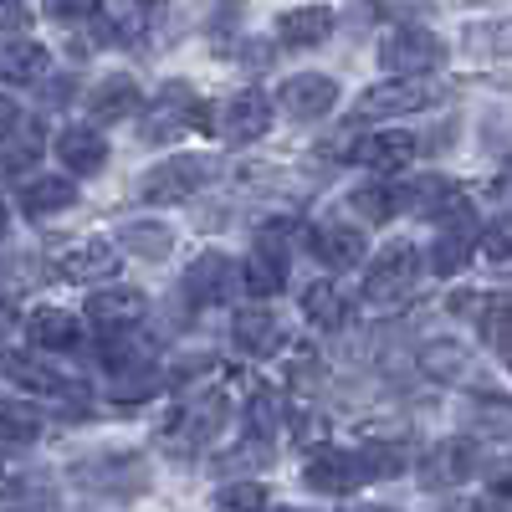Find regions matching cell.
I'll return each mask as SVG.
<instances>
[{
    "label": "cell",
    "instance_id": "3",
    "mask_svg": "<svg viewBox=\"0 0 512 512\" xmlns=\"http://www.w3.org/2000/svg\"><path fill=\"white\" fill-rule=\"evenodd\" d=\"M415 277H420V251L410 241H395L379 251V262L369 267L364 277V303L369 308H400L405 297L415 292Z\"/></svg>",
    "mask_w": 512,
    "mask_h": 512
},
{
    "label": "cell",
    "instance_id": "24",
    "mask_svg": "<svg viewBox=\"0 0 512 512\" xmlns=\"http://www.w3.org/2000/svg\"><path fill=\"white\" fill-rule=\"evenodd\" d=\"M328 36H333V11L328 6H303V11H287L277 21L282 47H323Z\"/></svg>",
    "mask_w": 512,
    "mask_h": 512
},
{
    "label": "cell",
    "instance_id": "36",
    "mask_svg": "<svg viewBox=\"0 0 512 512\" xmlns=\"http://www.w3.org/2000/svg\"><path fill=\"white\" fill-rule=\"evenodd\" d=\"M477 246L492 256V262H512V216H497L487 231H477Z\"/></svg>",
    "mask_w": 512,
    "mask_h": 512
},
{
    "label": "cell",
    "instance_id": "12",
    "mask_svg": "<svg viewBox=\"0 0 512 512\" xmlns=\"http://www.w3.org/2000/svg\"><path fill=\"white\" fill-rule=\"evenodd\" d=\"M308 251L318 256L328 272H349V267L364 262V231L349 226V221H318L308 231Z\"/></svg>",
    "mask_w": 512,
    "mask_h": 512
},
{
    "label": "cell",
    "instance_id": "20",
    "mask_svg": "<svg viewBox=\"0 0 512 512\" xmlns=\"http://www.w3.org/2000/svg\"><path fill=\"white\" fill-rule=\"evenodd\" d=\"M57 159H62V169H72V175H98V169L108 164V139L93 134V128H62Z\"/></svg>",
    "mask_w": 512,
    "mask_h": 512
},
{
    "label": "cell",
    "instance_id": "1",
    "mask_svg": "<svg viewBox=\"0 0 512 512\" xmlns=\"http://www.w3.org/2000/svg\"><path fill=\"white\" fill-rule=\"evenodd\" d=\"M221 420H226V395L221 390H195V395H185L175 410H169L164 446L169 451H200V446L216 441Z\"/></svg>",
    "mask_w": 512,
    "mask_h": 512
},
{
    "label": "cell",
    "instance_id": "22",
    "mask_svg": "<svg viewBox=\"0 0 512 512\" xmlns=\"http://www.w3.org/2000/svg\"><path fill=\"white\" fill-rule=\"evenodd\" d=\"M415 139L410 134H369V139H359V149H354V159L359 164H369L374 175H400V169L415 159Z\"/></svg>",
    "mask_w": 512,
    "mask_h": 512
},
{
    "label": "cell",
    "instance_id": "41",
    "mask_svg": "<svg viewBox=\"0 0 512 512\" xmlns=\"http://www.w3.org/2000/svg\"><path fill=\"white\" fill-rule=\"evenodd\" d=\"M16 128H21V108H16V98L0 93V144H6V139L16 134Z\"/></svg>",
    "mask_w": 512,
    "mask_h": 512
},
{
    "label": "cell",
    "instance_id": "16",
    "mask_svg": "<svg viewBox=\"0 0 512 512\" xmlns=\"http://www.w3.org/2000/svg\"><path fill=\"white\" fill-rule=\"evenodd\" d=\"M144 103V88L128 72H108L98 88L88 93V118L93 123H123V118H134Z\"/></svg>",
    "mask_w": 512,
    "mask_h": 512
},
{
    "label": "cell",
    "instance_id": "13",
    "mask_svg": "<svg viewBox=\"0 0 512 512\" xmlns=\"http://www.w3.org/2000/svg\"><path fill=\"white\" fill-rule=\"evenodd\" d=\"M472 251H477V221H472V205H466V210H456V216L441 221V236L431 246V272L456 277L466 262H472Z\"/></svg>",
    "mask_w": 512,
    "mask_h": 512
},
{
    "label": "cell",
    "instance_id": "45",
    "mask_svg": "<svg viewBox=\"0 0 512 512\" xmlns=\"http://www.w3.org/2000/svg\"><path fill=\"white\" fill-rule=\"evenodd\" d=\"M11 231V210H6V200H0V236Z\"/></svg>",
    "mask_w": 512,
    "mask_h": 512
},
{
    "label": "cell",
    "instance_id": "43",
    "mask_svg": "<svg viewBox=\"0 0 512 512\" xmlns=\"http://www.w3.org/2000/svg\"><path fill=\"white\" fill-rule=\"evenodd\" d=\"M11 328H16V303H11V297H0V344L11 338Z\"/></svg>",
    "mask_w": 512,
    "mask_h": 512
},
{
    "label": "cell",
    "instance_id": "18",
    "mask_svg": "<svg viewBox=\"0 0 512 512\" xmlns=\"http://www.w3.org/2000/svg\"><path fill=\"white\" fill-rule=\"evenodd\" d=\"M231 338H236V349L251 354V359H267L282 349V323L272 308H241L231 318Z\"/></svg>",
    "mask_w": 512,
    "mask_h": 512
},
{
    "label": "cell",
    "instance_id": "19",
    "mask_svg": "<svg viewBox=\"0 0 512 512\" xmlns=\"http://www.w3.org/2000/svg\"><path fill=\"white\" fill-rule=\"evenodd\" d=\"M26 333H31V344L41 354H72L82 344V323L72 313H62V308H36L26 318Z\"/></svg>",
    "mask_w": 512,
    "mask_h": 512
},
{
    "label": "cell",
    "instance_id": "47",
    "mask_svg": "<svg viewBox=\"0 0 512 512\" xmlns=\"http://www.w3.org/2000/svg\"><path fill=\"white\" fill-rule=\"evenodd\" d=\"M139 6H164V0H139Z\"/></svg>",
    "mask_w": 512,
    "mask_h": 512
},
{
    "label": "cell",
    "instance_id": "40",
    "mask_svg": "<svg viewBox=\"0 0 512 512\" xmlns=\"http://www.w3.org/2000/svg\"><path fill=\"white\" fill-rule=\"evenodd\" d=\"M26 21H31L26 0H0V31H21Z\"/></svg>",
    "mask_w": 512,
    "mask_h": 512
},
{
    "label": "cell",
    "instance_id": "29",
    "mask_svg": "<svg viewBox=\"0 0 512 512\" xmlns=\"http://www.w3.org/2000/svg\"><path fill=\"white\" fill-rule=\"evenodd\" d=\"M41 436V410L26 400H0V446H31Z\"/></svg>",
    "mask_w": 512,
    "mask_h": 512
},
{
    "label": "cell",
    "instance_id": "2",
    "mask_svg": "<svg viewBox=\"0 0 512 512\" xmlns=\"http://www.w3.org/2000/svg\"><path fill=\"white\" fill-rule=\"evenodd\" d=\"M210 180H216V159H205V154H175V159L144 169V180H139L134 195L144 205H175V200H190L195 190H205Z\"/></svg>",
    "mask_w": 512,
    "mask_h": 512
},
{
    "label": "cell",
    "instance_id": "23",
    "mask_svg": "<svg viewBox=\"0 0 512 512\" xmlns=\"http://www.w3.org/2000/svg\"><path fill=\"white\" fill-rule=\"evenodd\" d=\"M52 52L41 47V41L31 36H16V41H0V82H11V88H21V82H36L41 72H47Z\"/></svg>",
    "mask_w": 512,
    "mask_h": 512
},
{
    "label": "cell",
    "instance_id": "15",
    "mask_svg": "<svg viewBox=\"0 0 512 512\" xmlns=\"http://www.w3.org/2000/svg\"><path fill=\"white\" fill-rule=\"evenodd\" d=\"M149 313V297L139 287H98L88 297V323L98 333H118V328H134Z\"/></svg>",
    "mask_w": 512,
    "mask_h": 512
},
{
    "label": "cell",
    "instance_id": "48",
    "mask_svg": "<svg viewBox=\"0 0 512 512\" xmlns=\"http://www.w3.org/2000/svg\"><path fill=\"white\" fill-rule=\"evenodd\" d=\"M0 482H6V461H0Z\"/></svg>",
    "mask_w": 512,
    "mask_h": 512
},
{
    "label": "cell",
    "instance_id": "8",
    "mask_svg": "<svg viewBox=\"0 0 512 512\" xmlns=\"http://www.w3.org/2000/svg\"><path fill=\"white\" fill-rule=\"evenodd\" d=\"M338 103V82L323 77V72H297L277 88V108L292 118V123H313V118H328Z\"/></svg>",
    "mask_w": 512,
    "mask_h": 512
},
{
    "label": "cell",
    "instance_id": "6",
    "mask_svg": "<svg viewBox=\"0 0 512 512\" xmlns=\"http://www.w3.org/2000/svg\"><path fill=\"white\" fill-rule=\"evenodd\" d=\"M210 128L221 134V144L241 149V144H256L272 128V98L267 93H236L221 103V113H210Z\"/></svg>",
    "mask_w": 512,
    "mask_h": 512
},
{
    "label": "cell",
    "instance_id": "32",
    "mask_svg": "<svg viewBox=\"0 0 512 512\" xmlns=\"http://www.w3.org/2000/svg\"><path fill=\"white\" fill-rule=\"evenodd\" d=\"M241 282H246V292H251V297H272V292H282L287 267H282V262H272V256H262V251H251V262H246Z\"/></svg>",
    "mask_w": 512,
    "mask_h": 512
},
{
    "label": "cell",
    "instance_id": "28",
    "mask_svg": "<svg viewBox=\"0 0 512 512\" xmlns=\"http://www.w3.org/2000/svg\"><path fill=\"white\" fill-rule=\"evenodd\" d=\"M303 313H308V323L333 333V328H344L349 303H344V292H338L333 282H313V287H303Z\"/></svg>",
    "mask_w": 512,
    "mask_h": 512
},
{
    "label": "cell",
    "instance_id": "38",
    "mask_svg": "<svg viewBox=\"0 0 512 512\" xmlns=\"http://www.w3.org/2000/svg\"><path fill=\"white\" fill-rule=\"evenodd\" d=\"M47 16L62 21V26H77V21L103 16V0H47Z\"/></svg>",
    "mask_w": 512,
    "mask_h": 512
},
{
    "label": "cell",
    "instance_id": "30",
    "mask_svg": "<svg viewBox=\"0 0 512 512\" xmlns=\"http://www.w3.org/2000/svg\"><path fill=\"white\" fill-rule=\"evenodd\" d=\"M41 149H47L41 128H36V123H21L16 134L6 139V154H0V169H6V180H11V175H31V164L41 159Z\"/></svg>",
    "mask_w": 512,
    "mask_h": 512
},
{
    "label": "cell",
    "instance_id": "4",
    "mask_svg": "<svg viewBox=\"0 0 512 512\" xmlns=\"http://www.w3.org/2000/svg\"><path fill=\"white\" fill-rule=\"evenodd\" d=\"M190 128H210V108L185 88V82H169V88L149 103L139 139H144V144H169V139L190 134Z\"/></svg>",
    "mask_w": 512,
    "mask_h": 512
},
{
    "label": "cell",
    "instance_id": "7",
    "mask_svg": "<svg viewBox=\"0 0 512 512\" xmlns=\"http://www.w3.org/2000/svg\"><path fill=\"white\" fill-rule=\"evenodd\" d=\"M236 287H241V267L231 262L226 251H205V256H195V262L185 267V297H190L195 308L231 303Z\"/></svg>",
    "mask_w": 512,
    "mask_h": 512
},
{
    "label": "cell",
    "instance_id": "25",
    "mask_svg": "<svg viewBox=\"0 0 512 512\" xmlns=\"http://www.w3.org/2000/svg\"><path fill=\"white\" fill-rule=\"evenodd\" d=\"M6 374L21 384V390H31V395H52V400H62V395H72V384H67V374H57L41 354H11L6 359Z\"/></svg>",
    "mask_w": 512,
    "mask_h": 512
},
{
    "label": "cell",
    "instance_id": "27",
    "mask_svg": "<svg viewBox=\"0 0 512 512\" xmlns=\"http://www.w3.org/2000/svg\"><path fill=\"white\" fill-rule=\"evenodd\" d=\"M405 205H410V190H400V185H390V180H379V185H359V190L349 195V210H354V216H364V221H374V226L395 221Z\"/></svg>",
    "mask_w": 512,
    "mask_h": 512
},
{
    "label": "cell",
    "instance_id": "31",
    "mask_svg": "<svg viewBox=\"0 0 512 512\" xmlns=\"http://www.w3.org/2000/svg\"><path fill=\"white\" fill-rule=\"evenodd\" d=\"M123 246L134 256H144V262H164L175 251V231L159 221H134V226H123Z\"/></svg>",
    "mask_w": 512,
    "mask_h": 512
},
{
    "label": "cell",
    "instance_id": "5",
    "mask_svg": "<svg viewBox=\"0 0 512 512\" xmlns=\"http://www.w3.org/2000/svg\"><path fill=\"white\" fill-rule=\"evenodd\" d=\"M446 62V41L425 26H400L379 41V67L395 77H425Z\"/></svg>",
    "mask_w": 512,
    "mask_h": 512
},
{
    "label": "cell",
    "instance_id": "10",
    "mask_svg": "<svg viewBox=\"0 0 512 512\" xmlns=\"http://www.w3.org/2000/svg\"><path fill=\"white\" fill-rule=\"evenodd\" d=\"M436 103V88H425L420 77H400V82H379V88L359 93L354 118H400V113H420Z\"/></svg>",
    "mask_w": 512,
    "mask_h": 512
},
{
    "label": "cell",
    "instance_id": "37",
    "mask_svg": "<svg viewBox=\"0 0 512 512\" xmlns=\"http://www.w3.org/2000/svg\"><path fill=\"white\" fill-rule=\"evenodd\" d=\"M159 390V374L154 369H134V374H113V400H144Z\"/></svg>",
    "mask_w": 512,
    "mask_h": 512
},
{
    "label": "cell",
    "instance_id": "42",
    "mask_svg": "<svg viewBox=\"0 0 512 512\" xmlns=\"http://www.w3.org/2000/svg\"><path fill=\"white\" fill-rule=\"evenodd\" d=\"M492 344H497V349H502V359L512 364V308H507V313L492 323Z\"/></svg>",
    "mask_w": 512,
    "mask_h": 512
},
{
    "label": "cell",
    "instance_id": "17",
    "mask_svg": "<svg viewBox=\"0 0 512 512\" xmlns=\"http://www.w3.org/2000/svg\"><path fill=\"white\" fill-rule=\"evenodd\" d=\"M472 472H477V446L461 441V436L441 441L431 456L420 461V482L425 487H456V482H466Z\"/></svg>",
    "mask_w": 512,
    "mask_h": 512
},
{
    "label": "cell",
    "instance_id": "35",
    "mask_svg": "<svg viewBox=\"0 0 512 512\" xmlns=\"http://www.w3.org/2000/svg\"><path fill=\"white\" fill-rule=\"evenodd\" d=\"M420 364L431 369L436 379H456L461 369H466V349H456V344H431L420 354Z\"/></svg>",
    "mask_w": 512,
    "mask_h": 512
},
{
    "label": "cell",
    "instance_id": "44",
    "mask_svg": "<svg viewBox=\"0 0 512 512\" xmlns=\"http://www.w3.org/2000/svg\"><path fill=\"white\" fill-rule=\"evenodd\" d=\"M497 195H502V200H512V164H507V175L497 180Z\"/></svg>",
    "mask_w": 512,
    "mask_h": 512
},
{
    "label": "cell",
    "instance_id": "49",
    "mask_svg": "<svg viewBox=\"0 0 512 512\" xmlns=\"http://www.w3.org/2000/svg\"><path fill=\"white\" fill-rule=\"evenodd\" d=\"M369 512H384V507H369Z\"/></svg>",
    "mask_w": 512,
    "mask_h": 512
},
{
    "label": "cell",
    "instance_id": "26",
    "mask_svg": "<svg viewBox=\"0 0 512 512\" xmlns=\"http://www.w3.org/2000/svg\"><path fill=\"white\" fill-rule=\"evenodd\" d=\"M103 364L108 374H134V369H154V344L134 328H118L103 338Z\"/></svg>",
    "mask_w": 512,
    "mask_h": 512
},
{
    "label": "cell",
    "instance_id": "39",
    "mask_svg": "<svg viewBox=\"0 0 512 512\" xmlns=\"http://www.w3.org/2000/svg\"><path fill=\"white\" fill-rule=\"evenodd\" d=\"M472 47H487L492 57H512V21H502V26H482V31H472Z\"/></svg>",
    "mask_w": 512,
    "mask_h": 512
},
{
    "label": "cell",
    "instance_id": "46",
    "mask_svg": "<svg viewBox=\"0 0 512 512\" xmlns=\"http://www.w3.org/2000/svg\"><path fill=\"white\" fill-rule=\"evenodd\" d=\"M277 512H308V507H277Z\"/></svg>",
    "mask_w": 512,
    "mask_h": 512
},
{
    "label": "cell",
    "instance_id": "14",
    "mask_svg": "<svg viewBox=\"0 0 512 512\" xmlns=\"http://www.w3.org/2000/svg\"><path fill=\"white\" fill-rule=\"evenodd\" d=\"M118 267H123V256H118V246L103 241V236L77 241V246H67V251L57 256V272H62L67 282H108V277H118Z\"/></svg>",
    "mask_w": 512,
    "mask_h": 512
},
{
    "label": "cell",
    "instance_id": "21",
    "mask_svg": "<svg viewBox=\"0 0 512 512\" xmlns=\"http://www.w3.org/2000/svg\"><path fill=\"white\" fill-rule=\"evenodd\" d=\"M67 205H77V185L67 175H36V180L21 185V210L31 221H47V216H57V210H67Z\"/></svg>",
    "mask_w": 512,
    "mask_h": 512
},
{
    "label": "cell",
    "instance_id": "34",
    "mask_svg": "<svg viewBox=\"0 0 512 512\" xmlns=\"http://www.w3.org/2000/svg\"><path fill=\"white\" fill-rule=\"evenodd\" d=\"M359 461H364L369 482H374V477L384 482V477H400L410 456H405V446H364V451H359Z\"/></svg>",
    "mask_w": 512,
    "mask_h": 512
},
{
    "label": "cell",
    "instance_id": "11",
    "mask_svg": "<svg viewBox=\"0 0 512 512\" xmlns=\"http://www.w3.org/2000/svg\"><path fill=\"white\" fill-rule=\"evenodd\" d=\"M77 482L93 492H113V497H134L149 487V466L144 456H93L77 466Z\"/></svg>",
    "mask_w": 512,
    "mask_h": 512
},
{
    "label": "cell",
    "instance_id": "9",
    "mask_svg": "<svg viewBox=\"0 0 512 512\" xmlns=\"http://www.w3.org/2000/svg\"><path fill=\"white\" fill-rule=\"evenodd\" d=\"M303 482L313 487V492H323V497H349V492H359L364 482H369V472H364V461H359V451H313L308 456V466H303Z\"/></svg>",
    "mask_w": 512,
    "mask_h": 512
},
{
    "label": "cell",
    "instance_id": "33",
    "mask_svg": "<svg viewBox=\"0 0 512 512\" xmlns=\"http://www.w3.org/2000/svg\"><path fill=\"white\" fill-rule=\"evenodd\" d=\"M216 512H267V487L262 482H226L216 492Z\"/></svg>",
    "mask_w": 512,
    "mask_h": 512
}]
</instances>
